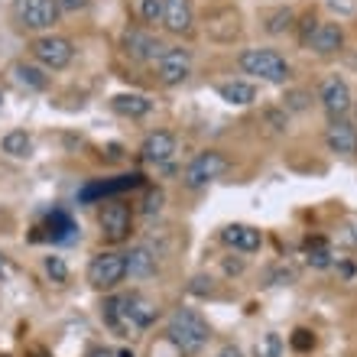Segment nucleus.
I'll return each mask as SVG.
<instances>
[{
  "label": "nucleus",
  "instance_id": "nucleus-21",
  "mask_svg": "<svg viewBox=\"0 0 357 357\" xmlns=\"http://www.w3.org/2000/svg\"><path fill=\"white\" fill-rule=\"evenodd\" d=\"M218 94H221V101L234 104V107H247L257 101V88L250 82H225V85H218Z\"/></svg>",
  "mask_w": 357,
  "mask_h": 357
},
{
  "label": "nucleus",
  "instance_id": "nucleus-23",
  "mask_svg": "<svg viewBox=\"0 0 357 357\" xmlns=\"http://www.w3.org/2000/svg\"><path fill=\"white\" fill-rule=\"evenodd\" d=\"M101 315H104V321L111 325V331H117V335H123V331L130 328V325H127V315H123L121 296H114V299H104Z\"/></svg>",
  "mask_w": 357,
  "mask_h": 357
},
{
  "label": "nucleus",
  "instance_id": "nucleus-7",
  "mask_svg": "<svg viewBox=\"0 0 357 357\" xmlns=\"http://www.w3.org/2000/svg\"><path fill=\"white\" fill-rule=\"evenodd\" d=\"M13 13H17L20 26L33 29V33H46L59 23V3L56 0H17L13 3Z\"/></svg>",
  "mask_w": 357,
  "mask_h": 357
},
{
  "label": "nucleus",
  "instance_id": "nucleus-35",
  "mask_svg": "<svg viewBox=\"0 0 357 357\" xmlns=\"http://www.w3.org/2000/svg\"><path fill=\"white\" fill-rule=\"evenodd\" d=\"M188 289L195 292V296H211V292H215V280H211V276H195Z\"/></svg>",
  "mask_w": 357,
  "mask_h": 357
},
{
  "label": "nucleus",
  "instance_id": "nucleus-13",
  "mask_svg": "<svg viewBox=\"0 0 357 357\" xmlns=\"http://www.w3.org/2000/svg\"><path fill=\"white\" fill-rule=\"evenodd\" d=\"M195 26V7L192 0H166L162 3V29L172 36H185Z\"/></svg>",
  "mask_w": 357,
  "mask_h": 357
},
{
  "label": "nucleus",
  "instance_id": "nucleus-10",
  "mask_svg": "<svg viewBox=\"0 0 357 357\" xmlns=\"http://www.w3.org/2000/svg\"><path fill=\"white\" fill-rule=\"evenodd\" d=\"M319 98H321V107L328 111L331 121L348 117V111L354 107V98H351L348 82H344V78H338V75H331V78H325V82H321Z\"/></svg>",
  "mask_w": 357,
  "mask_h": 357
},
{
  "label": "nucleus",
  "instance_id": "nucleus-30",
  "mask_svg": "<svg viewBox=\"0 0 357 357\" xmlns=\"http://www.w3.org/2000/svg\"><path fill=\"white\" fill-rule=\"evenodd\" d=\"M264 117H266V123H270V127H273L276 133H282L286 127H289V114L282 111V107H266Z\"/></svg>",
  "mask_w": 357,
  "mask_h": 357
},
{
  "label": "nucleus",
  "instance_id": "nucleus-26",
  "mask_svg": "<svg viewBox=\"0 0 357 357\" xmlns=\"http://www.w3.org/2000/svg\"><path fill=\"white\" fill-rule=\"evenodd\" d=\"M305 260H309V266H315V270H325V266H331V250L325 241H312L309 247H305Z\"/></svg>",
  "mask_w": 357,
  "mask_h": 357
},
{
  "label": "nucleus",
  "instance_id": "nucleus-28",
  "mask_svg": "<svg viewBox=\"0 0 357 357\" xmlns=\"http://www.w3.org/2000/svg\"><path fill=\"white\" fill-rule=\"evenodd\" d=\"M46 276L52 282H68V264L62 260V257H46Z\"/></svg>",
  "mask_w": 357,
  "mask_h": 357
},
{
  "label": "nucleus",
  "instance_id": "nucleus-39",
  "mask_svg": "<svg viewBox=\"0 0 357 357\" xmlns=\"http://www.w3.org/2000/svg\"><path fill=\"white\" fill-rule=\"evenodd\" d=\"M85 357H117V354H114L111 348H91Z\"/></svg>",
  "mask_w": 357,
  "mask_h": 357
},
{
  "label": "nucleus",
  "instance_id": "nucleus-34",
  "mask_svg": "<svg viewBox=\"0 0 357 357\" xmlns=\"http://www.w3.org/2000/svg\"><path fill=\"white\" fill-rule=\"evenodd\" d=\"M270 282L273 286H289V282H296V270H292V266H276Z\"/></svg>",
  "mask_w": 357,
  "mask_h": 357
},
{
  "label": "nucleus",
  "instance_id": "nucleus-37",
  "mask_svg": "<svg viewBox=\"0 0 357 357\" xmlns=\"http://www.w3.org/2000/svg\"><path fill=\"white\" fill-rule=\"evenodd\" d=\"M225 273L227 276H237V273H244V260H241V257H225Z\"/></svg>",
  "mask_w": 357,
  "mask_h": 357
},
{
  "label": "nucleus",
  "instance_id": "nucleus-17",
  "mask_svg": "<svg viewBox=\"0 0 357 357\" xmlns=\"http://www.w3.org/2000/svg\"><path fill=\"white\" fill-rule=\"evenodd\" d=\"M309 49L315 56H335L344 49V26L341 23H319V29L312 33Z\"/></svg>",
  "mask_w": 357,
  "mask_h": 357
},
{
  "label": "nucleus",
  "instance_id": "nucleus-33",
  "mask_svg": "<svg viewBox=\"0 0 357 357\" xmlns=\"http://www.w3.org/2000/svg\"><path fill=\"white\" fill-rule=\"evenodd\" d=\"M319 23H321V20L315 17V13H305V17H302V29H299V39H302V46H309V39H312V33L319 29Z\"/></svg>",
  "mask_w": 357,
  "mask_h": 357
},
{
  "label": "nucleus",
  "instance_id": "nucleus-25",
  "mask_svg": "<svg viewBox=\"0 0 357 357\" xmlns=\"http://www.w3.org/2000/svg\"><path fill=\"white\" fill-rule=\"evenodd\" d=\"M309 104H312V94L305 91V88H289L286 98H282V111L299 114V111H309Z\"/></svg>",
  "mask_w": 357,
  "mask_h": 357
},
{
  "label": "nucleus",
  "instance_id": "nucleus-18",
  "mask_svg": "<svg viewBox=\"0 0 357 357\" xmlns=\"http://www.w3.org/2000/svg\"><path fill=\"white\" fill-rule=\"evenodd\" d=\"M10 82L20 88V91H46L49 75L33 62H13L10 66Z\"/></svg>",
  "mask_w": 357,
  "mask_h": 357
},
{
  "label": "nucleus",
  "instance_id": "nucleus-14",
  "mask_svg": "<svg viewBox=\"0 0 357 357\" xmlns=\"http://www.w3.org/2000/svg\"><path fill=\"white\" fill-rule=\"evenodd\" d=\"M325 143H328L331 153H338V156H348V160H354V156H357V127L348 121V117H338V121L328 123Z\"/></svg>",
  "mask_w": 357,
  "mask_h": 357
},
{
  "label": "nucleus",
  "instance_id": "nucleus-8",
  "mask_svg": "<svg viewBox=\"0 0 357 357\" xmlns=\"http://www.w3.org/2000/svg\"><path fill=\"white\" fill-rule=\"evenodd\" d=\"M227 172V156L218 150H205L198 153L195 160L185 166V185L188 188H205L208 182H215Z\"/></svg>",
  "mask_w": 357,
  "mask_h": 357
},
{
  "label": "nucleus",
  "instance_id": "nucleus-2",
  "mask_svg": "<svg viewBox=\"0 0 357 357\" xmlns=\"http://www.w3.org/2000/svg\"><path fill=\"white\" fill-rule=\"evenodd\" d=\"M241 72L244 75H254L260 82H270V85H286L292 75L289 62L276 52V49H244L241 52Z\"/></svg>",
  "mask_w": 357,
  "mask_h": 357
},
{
  "label": "nucleus",
  "instance_id": "nucleus-44",
  "mask_svg": "<svg viewBox=\"0 0 357 357\" xmlns=\"http://www.w3.org/2000/svg\"><path fill=\"white\" fill-rule=\"evenodd\" d=\"M0 104H3V94H0Z\"/></svg>",
  "mask_w": 357,
  "mask_h": 357
},
{
  "label": "nucleus",
  "instance_id": "nucleus-41",
  "mask_svg": "<svg viewBox=\"0 0 357 357\" xmlns=\"http://www.w3.org/2000/svg\"><path fill=\"white\" fill-rule=\"evenodd\" d=\"M117 357H133V351H117Z\"/></svg>",
  "mask_w": 357,
  "mask_h": 357
},
{
  "label": "nucleus",
  "instance_id": "nucleus-11",
  "mask_svg": "<svg viewBox=\"0 0 357 357\" xmlns=\"http://www.w3.org/2000/svg\"><path fill=\"white\" fill-rule=\"evenodd\" d=\"M205 33L208 39L215 43H234L241 36V13L234 7H221V10H211L205 20Z\"/></svg>",
  "mask_w": 357,
  "mask_h": 357
},
{
  "label": "nucleus",
  "instance_id": "nucleus-24",
  "mask_svg": "<svg viewBox=\"0 0 357 357\" xmlns=\"http://www.w3.org/2000/svg\"><path fill=\"white\" fill-rule=\"evenodd\" d=\"M292 20H296V13H292L289 7H276L264 17V29L270 36H280V33H286V29L292 26Z\"/></svg>",
  "mask_w": 357,
  "mask_h": 357
},
{
  "label": "nucleus",
  "instance_id": "nucleus-9",
  "mask_svg": "<svg viewBox=\"0 0 357 357\" xmlns=\"http://www.w3.org/2000/svg\"><path fill=\"white\" fill-rule=\"evenodd\" d=\"M156 75L166 88L182 85L192 75V52L182 46H166V52L156 59Z\"/></svg>",
  "mask_w": 357,
  "mask_h": 357
},
{
  "label": "nucleus",
  "instance_id": "nucleus-42",
  "mask_svg": "<svg viewBox=\"0 0 357 357\" xmlns=\"http://www.w3.org/2000/svg\"><path fill=\"white\" fill-rule=\"evenodd\" d=\"M351 111H354V117H357V104H354V107H351Z\"/></svg>",
  "mask_w": 357,
  "mask_h": 357
},
{
  "label": "nucleus",
  "instance_id": "nucleus-3",
  "mask_svg": "<svg viewBox=\"0 0 357 357\" xmlns=\"http://www.w3.org/2000/svg\"><path fill=\"white\" fill-rule=\"evenodd\" d=\"M123 280H127L123 254H117V250H101L98 257H91V264H88V282H91V289L111 292V289H117Z\"/></svg>",
  "mask_w": 357,
  "mask_h": 357
},
{
  "label": "nucleus",
  "instance_id": "nucleus-31",
  "mask_svg": "<svg viewBox=\"0 0 357 357\" xmlns=\"http://www.w3.org/2000/svg\"><path fill=\"white\" fill-rule=\"evenodd\" d=\"M280 351H282L280 335H266V338L257 344V357H280Z\"/></svg>",
  "mask_w": 357,
  "mask_h": 357
},
{
  "label": "nucleus",
  "instance_id": "nucleus-29",
  "mask_svg": "<svg viewBox=\"0 0 357 357\" xmlns=\"http://www.w3.org/2000/svg\"><path fill=\"white\" fill-rule=\"evenodd\" d=\"M289 344H292V351H299V354H305V351L315 348V335H312L309 328H296V331L289 335Z\"/></svg>",
  "mask_w": 357,
  "mask_h": 357
},
{
  "label": "nucleus",
  "instance_id": "nucleus-19",
  "mask_svg": "<svg viewBox=\"0 0 357 357\" xmlns=\"http://www.w3.org/2000/svg\"><path fill=\"white\" fill-rule=\"evenodd\" d=\"M123 264H127V276L130 280H150L153 273H156V254H153L150 247H133L130 254H123Z\"/></svg>",
  "mask_w": 357,
  "mask_h": 357
},
{
  "label": "nucleus",
  "instance_id": "nucleus-4",
  "mask_svg": "<svg viewBox=\"0 0 357 357\" xmlns=\"http://www.w3.org/2000/svg\"><path fill=\"white\" fill-rule=\"evenodd\" d=\"M33 59H36L43 68L49 72H62V68L72 66V59H75V46H72V39L66 36H56V33H46V36L33 39Z\"/></svg>",
  "mask_w": 357,
  "mask_h": 357
},
{
  "label": "nucleus",
  "instance_id": "nucleus-36",
  "mask_svg": "<svg viewBox=\"0 0 357 357\" xmlns=\"http://www.w3.org/2000/svg\"><path fill=\"white\" fill-rule=\"evenodd\" d=\"M59 10L62 13H78V10H88L91 7V0H56Z\"/></svg>",
  "mask_w": 357,
  "mask_h": 357
},
{
  "label": "nucleus",
  "instance_id": "nucleus-5",
  "mask_svg": "<svg viewBox=\"0 0 357 357\" xmlns=\"http://www.w3.org/2000/svg\"><path fill=\"white\" fill-rule=\"evenodd\" d=\"M98 225H101L104 241H111V244L127 241V237H130V231H133V211H130V205H127V202H121V198L104 202L101 215H98Z\"/></svg>",
  "mask_w": 357,
  "mask_h": 357
},
{
  "label": "nucleus",
  "instance_id": "nucleus-38",
  "mask_svg": "<svg viewBox=\"0 0 357 357\" xmlns=\"http://www.w3.org/2000/svg\"><path fill=\"white\" fill-rule=\"evenodd\" d=\"M215 357H244V351H241V348H234V344H227V348H221Z\"/></svg>",
  "mask_w": 357,
  "mask_h": 357
},
{
  "label": "nucleus",
  "instance_id": "nucleus-40",
  "mask_svg": "<svg viewBox=\"0 0 357 357\" xmlns=\"http://www.w3.org/2000/svg\"><path fill=\"white\" fill-rule=\"evenodd\" d=\"M3 276H7V257L0 254V282H3Z\"/></svg>",
  "mask_w": 357,
  "mask_h": 357
},
{
  "label": "nucleus",
  "instance_id": "nucleus-12",
  "mask_svg": "<svg viewBox=\"0 0 357 357\" xmlns=\"http://www.w3.org/2000/svg\"><path fill=\"white\" fill-rule=\"evenodd\" d=\"M121 305H123V315H127V325L130 328H150L160 309H156V302L150 296H143V292H127L121 296Z\"/></svg>",
  "mask_w": 357,
  "mask_h": 357
},
{
  "label": "nucleus",
  "instance_id": "nucleus-32",
  "mask_svg": "<svg viewBox=\"0 0 357 357\" xmlns=\"http://www.w3.org/2000/svg\"><path fill=\"white\" fill-rule=\"evenodd\" d=\"M162 202H166V195H162V188H150V192H146V202H143V211H146V215H160L162 211Z\"/></svg>",
  "mask_w": 357,
  "mask_h": 357
},
{
  "label": "nucleus",
  "instance_id": "nucleus-43",
  "mask_svg": "<svg viewBox=\"0 0 357 357\" xmlns=\"http://www.w3.org/2000/svg\"><path fill=\"white\" fill-rule=\"evenodd\" d=\"M354 244H357V231H354Z\"/></svg>",
  "mask_w": 357,
  "mask_h": 357
},
{
  "label": "nucleus",
  "instance_id": "nucleus-27",
  "mask_svg": "<svg viewBox=\"0 0 357 357\" xmlns=\"http://www.w3.org/2000/svg\"><path fill=\"white\" fill-rule=\"evenodd\" d=\"M162 3H166V0H140V17H143V23H150V26L162 23Z\"/></svg>",
  "mask_w": 357,
  "mask_h": 357
},
{
  "label": "nucleus",
  "instance_id": "nucleus-15",
  "mask_svg": "<svg viewBox=\"0 0 357 357\" xmlns=\"http://www.w3.org/2000/svg\"><path fill=\"white\" fill-rule=\"evenodd\" d=\"M140 156L143 162H153V166H162L176 156V137L169 130H153L146 133V140L140 143Z\"/></svg>",
  "mask_w": 357,
  "mask_h": 357
},
{
  "label": "nucleus",
  "instance_id": "nucleus-22",
  "mask_svg": "<svg viewBox=\"0 0 357 357\" xmlns=\"http://www.w3.org/2000/svg\"><path fill=\"white\" fill-rule=\"evenodd\" d=\"M0 150L7 156H13V160H26V156H33V137L26 130H10L0 140Z\"/></svg>",
  "mask_w": 357,
  "mask_h": 357
},
{
  "label": "nucleus",
  "instance_id": "nucleus-16",
  "mask_svg": "<svg viewBox=\"0 0 357 357\" xmlns=\"http://www.w3.org/2000/svg\"><path fill=\"white\" fill-rule=\"evenodd\" d=\"M221 241H225L231 250H237V254H257V250L264 247V234L250 225H227L225 231H221Z\"/></svg>",
  "mask_w": 357,
  "mask_h": 357
},
{
  "label": "nucleus",
  "instance_id": "nucleus-6",
  "mask_svg": "<svg viewBox=\"0 0 357 357\" xmlns=\"http://www.w3.org/2000/svg\"><path fill=\"white\" fill-rule=\"evenodd\" d=\"M121 49H123V56L133 59V62H156L166 52V43L156 33H150V29L127 26L121 36Z\"/></svg>",
  "mask_w": 357,
  "mask_h": 357
},
{
  "label": "nucleus",
  "instance_id": "nucleus-20",
  "mask_svg": "<svg viewBox=\"0 0 357 357\" xmlns=\"http://www.w3.org/2000/svg\"><path fill=\"white\" fill-rule=\"evenodd\" d=\"M111 107L121 117H130V121H137V117H146V114L153 111V101L146 98V94H114L111 98Z\"/></svg>",
  "mask_w": 357,
  "mask_h": 357
},
{
  "label": "nucleus",
  "instance_id": "nucleus-1",
  "mask_svg": "<svg viewBox=\"0 0 357 357\" xmlns=\"http://www.w3.org/2000/svg\"><path fill=\"white\" fill-rule=\"evenodd\" d=\"M166 335H169V341L182 354H198L208 344V338H211V328H208V321L195 309H176L169 315Z\"/></svg>",
  "mask_w": 357,
  "mask_h": 357
}]
</instances>
